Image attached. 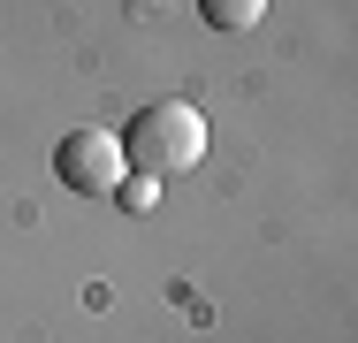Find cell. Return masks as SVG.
Listing matches in <instances>:
<instances>
[{
	"label": "cell",
	"instance_id": "6da1fadb",
	"mask_svg": "<svg viewBox=\"0 0 358 343\" xmlns=\"http://www.w3.org/2000/svg\"><path fill=\"white\" fill-rule=\"evenodd\" d=\"M122 160L138 176H152V183L199 168L206 160V115L191 99H152V107H138L130 115V137H122Z\"/></svg>",
	"mask_w": 358,
	"mask_h": 343
},
{
	"label": "cell",
	"instance_id": "7a4b0ae2",
	"mask_svg": "<svg viewBox=\"0 0 358 343\" xmlns=\"http://www.w3.org/2000/svg\"><path fill=\"white\" fill-rule=\"evenodd\" d=\"M54 176L84 191V199H115L122 191V176H130V160H122V137L115 130H69L54 145Z\"/></svg>",
	"mask_w": 358,
	"mask_h": 343
},
{
	"label": "cell",
	"instance_id": "3957f363",
	"mask_svg": "<svg viewBox=\"0 0 358 343\" xmlns=\"http://www.w3.org/2000/svg\"><path fill=\"white\" fill-rule=\"evenodd\" d=\"M199 15H206L214 31H252V23L267 15V0H199Z\"/></svg>",
	"mask_w": 358,
	"mask_h": 343
},
{
	"label": "cell",
	"instance_id": "277c9868",
	"mask_svg": "<svg viewBox=\"0 0 358 343\" xmlns=\"http://www.w3.org/2000/svg\"><path fill=\"white\" fill-rule=\"evenodd\" d=\"M122 199H130V206H152V199H160V183H152V176H138V183L122 176Z\"/></svg>",
	"mask_w": 358,
	"mask_h": 343
}]
</instances>
